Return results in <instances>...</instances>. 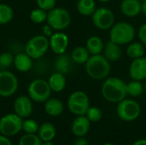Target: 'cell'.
<instances>
[{
    "instance_id": "19",
    "label": "cell",
    "mask_w": 146,
    "mask_h": 145,
    "mask_svg": "<svg viewBox=\"0 0 146 145\" xmlns=\"http://www.w3.org/2000/svg\"><path fill=\"white\" fill-rule=\"evenodd\" d=\"M48 83L52 91L61 92L66 87L67 79H66L65 74L56 71L50 76L48 79Z\"/></svg>"
},
{
    "instance_id": "17",
    "label": "cell",
    "mask_w": 146,
    "mask_h": 145,
    "mask_svg": "<svg viewBox=\"0 0 146 145\" xmlns=\"http://www.w3.org/2000/svg\"><path fill=\"white\" fill-rule=\"evenodd\" d=\"M91 126V121L86 115H79L72 124V132L80 138L84 137L89 131Z\"/></svg>"
},
{
    "instance_id": "40",
    "label": "cell",
    "mask_w": 146,
    "mask_h": 145,
    "mask_svg": "<svg viewBox=\"0 0 146 145\" xmlns=\"http://www.w3.org/2000/svg\"><path fill=\"white\" fill-rule=\"evenodd\" d=\"M133 145H146V139H139L135 141Z\"/></svg>"
},
{
    "instance_id": "31",
    "label": "cell",
    "mask_w": 146,
    "mask_h": 145,
    "mask_svg": "<svg viewBox=\"0 0 146 145\" xmlns=\"http://www.w3.org/2000/svg\"><path fill=\"white\" fill-rule=\"evenodd\" d=\"M38 124L36 121L33 119H27L22 121V130L27 134H33L38 132Z\"/></svg>"
},
{
    "instance_id": "22",
    "label": "cell",
    "mask_w": 146,
    "mask_h": 145,
    "mask_svg": "<svg viewBox=\"0 0 146 145\" xmlns=\"http://www.w3.org/2000/svg\"><path fill=\"white\" fill-rule=\"evenodd\" d=\"M70 56L73 60V62L79 65H82L86 63V62L91 56V54L86 49V47L78 46L72 50Z\"/></svg>"
},
{
    "instance_id": "8",
    "label": "cell",
    "mask_w": 146,
    "mask_h": 145,
    "mask_svg": "<svg viewBox=\"0 0 146 145\" xmlns=\"http://www.w3.org/2000/svg\"><path fill=\"white\" fill-rule=\"evenodd\" d=\"M22 118L16 114H8L0 119V133L6 137L17 135L22 130Z\"/></svg>"
},
{
    "instance_id": "29",
    "label": "cell",
    "mask_w": 146,
    "mask_h": 145,
    "mask_svg": "<svg viewBox=\"0 0 146 145\" xmlns=\"http://www.w3.org/2000/svg\"><path fill=\"white\" fill-rule=\"evenodd\" d=\"M47 11L40 9V8H37L34 9L31 11L30 13V20L36 24H41L44 21H46L47 20Z\"/></svg>"
},
{
    "instance_id": "7",
    "label": "cell",
    "mask_w": 146,
    "mask_h": 145,
    "mask_svg": "<svg viewBox=\"0 0 146 145\" xmlns=\"http://www.w3.org/2000/svg\"><path fill=\"white\" fill-rule=\"evenodd\" d=\"M68 108L69 111L79 116L86 115L90 108L89 97L82 91H76L73 92L68 99Z\"/></svg>"
},
{
    "instance_id": "6",
    "label": "cell",
    "mask_w": 146,
    "mask_h": 145,
    "mask_svg": "<svg viewBox=\"0 0 146 145\" xmlns=\"http://www.w3.org/2000/svg\"><path fill=\"white\" fill-rule=\"evenodd\" d=\"M51 89L48 81L43 79H36L30 82L27 87L28 97L36 103H44L51 95Z\"/></svg>"
},
{
    "instance_id": "1",
    "label": "cell",
    "mask_w": 146,
    "mask_h": 145,
    "mask_svg": "<svg viewBox=\"0 0 146 145\" xmlns=\"http://www.w3.org/2000/svg\"><path fill=\"white\" fill-rule=\"evenodd\" d=\"M101 93L108 102L118 103L127 96V84L117 77L106 78L102 85Z\"/></svg>"
},
{
    "instance_id": "5",
    "label": "cell",
    "mask_w": 146,
    "mask_h": 145,
    "mask_svg": "<svg viewBox=\"0 0 146 145\" xmlns=\"http://www.w3.org/2000/svg\"><path fill=\"white\" fill-rule=\"evenodd\" d=\"M50 49L49 38L44 35H35L26 44L25 52L33 59H39L44 56Z\"/></svg>"
},
{
    "instance_id": "25",
    "label": "cell",
    "mask_w": 146,
    "mask_h": 145,
    "mask_svg": "<svg viewBox=\"0 0 146 145\" xmlns=\"http://www.w3.org/2000/svg\"><path fill=\"white\" fill-rule=\"evenodd\" d=\"M38 135L43 142L51 141L56 136V128L53 124L44 122L38 127Z\"/></svg>"
},
{
    "instance_id": "35",
    "label": "cell",
    "mask_w": 146,
    "mask_h": 145,
    "mask_svg": "<svg viewBox=\"0 0 146 145\" xmlns=\"http://www.w3.org/2000/svg\"><path fill=\"white\" fill-rule=\"evenodd\" d=\"M138 36H139V38L140 40V42L146 46V23L143 24L139 29V32H138Z\"/></svg>"
},
{
    "instance_id": "10",
    "label": "cell",
    "mask_w": 146,
    "mask_h": 145,
    "mask_svg": "<svg viewBox=\"0 0 146 145\" xmlns=\"http://www.w3.org/2000/svg\"><path fill=\"white\" fill-rule=\"evenodd\" d=\"M93 25L99 30H108L115 24V16L114 12L109 8L101 7L97 9L92 15Z\"/></svg>"
},
{
    "instance_id": "34",
    "label": "cell",
    "mask_w": 146,
    "mask_h": 145,
    "mask_svg": "<svg viewBox=\"0 0 146 145\" xmlns=\"http://www.w3.org/2000/svg\"><path fill=\"white\" fill-rule=\"evenodd\" d=\"M36 3L38 8L48 12L56 7V0H36Z\"/></svg>"
},
{
    "instance_id": "33",
    "label": "cell",
    "mask_w": 146,
    "mask_h": 145,
    "mask_svg": "<svg viewBox=\"0 0 146 145\" xmlns=\"http://www.w3.org/2000/svg\"><path fill=\"white\" fill-rule=\"evenodd\" d=\"M102 111L97 107H90L86 116L91 122H98L102 119Z\"/></svg>"
},
{
    "instance_id": "16",
    "label": "cell",
    "mask_w": 146,
    "mask_h": 145,
    "mask_svg": "<svg viewBox=\"0 0 146 145\" xmlns=\"http://www.w3.org/2000/svg\"><path fill=\"white\" fill-rule=\"evenodd\" d=\"M13 65L17 71L21 73H27L33 68V58L26 52L18 53L14 57Z\"/></svg>"
},
{
    "instance_id": "45",
    "label": "cell",
    "mask_w": 146,
    "mask_h": 145,
    "mask_svg": "<svg viewBox=\"0 0 146 145\" xmlns=\"http://www.w3.org/2000/svg\"><path fill=\"white\" fill-rule=\"evenodd\" d=\"M140 2H143V1H146V0H139Z\"/></svg>"
},
{
    "instance_id": "23",
    "label": "cell",
    "mask_w": 146,
    "mask_h": 145,
    "mask_svg": "<svg viewBox=\"0 0 146 145\" xmlns=\"http://www.w3.org/2000/svg\"><path fill=\"white\" fill-rule=\"evenodd\" d=\"M86 47L92 55H98L101 54L104 48V40L98 36H92L90 37L86 44Z\"/></svg>"
},
{
    "instance_id": "41",
    "label": "cell",
    "mask_w": 146,
    "mask_h": 145,
    "mask_svg": "<svg viewBox=\"0 0 146 145\" xmlns=\"http://www.w3.org/2000/svg\"><path fill=\"white\" fill-rule=\"evenodd\" d=\"M42 145H55L51 141H45V142H43Z\"/></svg>"
},
{
    "instance_id": "2",
    "label": "cell",
    "mask_w": 146,
    "mask_h": 145,
    "mask_svg": "<svg viewBox=\"0 0 146 145\" xmlns=\"http://www.w3.org/2000/svg\"><path fill=\"white\" fill-rule=\"evenodd\" d=\"M86 72L88 76L96 80L105 79L110 73L111 66L104 55H92L86 63Z\"/></svg>"
},
{
    "instance_id": "32",
    "label": "cell",
    "mask_w": 146,
    "mask_h": 145,
    "mask_svg": "<svg viewBox=\"0 0 146 145\" xmlns=\"http://www.w3.org/2000/svg\"><path fill=\"white\" fill-rule=\"evenodd\" d=\"M14 56L10 52H3L0 54V67L2 69H6L13 65Z\"/></svg>"
},
{
    "instance_id": "44",
    "label": "cell",
    "mask_w": 146,
    "mask_h": 145,
    "mask_svg": "<svg viewBox=\"0 0 146 145\" xmlns=\"http://www.w3.org/2000/svg\"><path fill=\"white\" fill-rule=\"evenodd\" d=\"M104 145H114V144H110V143H108V144H104Z\"/></svg>"
},
{
    "instance_id": "20",
    "label": "cell",
    "mask_w": 146,
    "mask_h": 145,
    "mask_svg": "<svg viewBox=\"0 0 146 145\" xmlns=\"http://www.w3.org/2000/svg\"><path fill=\"white\" fill-rule=\"evenodd\" d=\"M64 107L62 102L58 98H49L44 102V111L50 116L56 117L63 112Z\"/></svg>"
},
{
    "instance_id": "11",
    "label": "cell",
    "mask_w": 146,
    "mask_h": 145,
    "mask_svg": "<svg viewBox=\"0 0 146 145\" xmlns=\"http://www.w3.org/2000/svg\"><path fill=\"white\" fill-rule=\"evenodd\" d=\"M19 81L17 77L11 72L2 70L0 72V97H9L18 90Z\"/></svg>"
},
{
    "instance_id": "18",
    "label": "cell",
    "mask_w": 146,
    "mask_h": 145,
    "mask_svg": "<svg viewBox=\"0 0 146 145\" xmlns=\"http://www.w3.org/2000/svg\"><path fill=\"white\" fill-rule=\"evenodd\" d=\"M103 51H104V56L110 62H117L119 59H121L122 56V50L121 45L112 42L111 40H109L104 44V48Z\"/></svg>"
},
{
    "instance_id": "3",
    "label": "cell",
    "mask_w": 146,
    "mask_h": 145,
    "mask_svg": "<svg viewBox=\"0 0 146 145\" xmlns=\"http://www.w3.org/2000/svg\"><path fill=\"white\" fill-rule=\"evenodd\" d=\"M136 35L134 26L126 21L115 23L110 31V40L119 44H129L133 42Z\"/></svg>"
},
{
    "instance_id": "36",
    "label": "cell",
    "mask_w": 146,
    "mask_h": 145,
    "mask_svg": "<svg viewBox=\"0 0 146 145\" xmlns=\"http://www.w3.org/2000/svg\"><path fill=\"white\" fill-rule=\"evenodd\" d=\"M54 29L49 25V24H46L43 26V29H42V32H43V35H44L45 37L47 38H50L54 32H53Z\"/></svg>"
},
{
    "instance_id": "30",
    "label": "cell",
    "mask_w": 146,
    "mask_h": 145,
    "mask_svg": "<svg viewBox=\"0 0 146 145\" xmlns=\"http://www.w3.org/2000/svg\"><path fill=\"white\" fill-rule=\"evenodd\" d=\"M43 141L40 139L38 135L33 134H25L23 135L18 143V145H42Z\"/></svg>"
},
{
    "instance_id": "26",
    "label": "cell",
    "mask_w": 146,
    "mask_h": 145,
    "mask_svg": "<svg viewBox=\"0 0 146 145\" xmlns=\"http://www.w3.org/2000/svg\"><path fill=\"white\" fill-rule=\"evenodd\" d=\"M127 56L132 59H137L145 56V48L141 42H132L127 48Z\"/></svg>"
},
{
    "instance_id": "24",
    "label": "cell",
    "mask_w": 146,
    "mask_h": 145,
    "mask_svg": "<svg viewBox=\"0 0 146 145\" xmlns=\"http://www.w3.org/2000/svg\"><path fill=\"white\" fill-rule=\"evenodd\" d=\"M76 9L83 16H90L97 9L95 0H77Z\"/></svg>"
},
{
    "instance_id": "27",
    "label": "cell",
    "mask_w": 146,
    "mask_h": 145,
    "mask_svg": "<svg viewBox=\"0 0 146 145\" xmlns=\"http://www.w3.org/2000/svg\"><path fill=\"white\" fill-rule=\"evenodd\" d=\"M145 91V86L141 81L133 79L128 84H127V95L133 97H138L141 96Z\"/></svg>"
},
{
    "instance_id": "21",
    "label": "cell",
    "mask_w": 146,
    "mask_h": 145,
    "mask_svg": "<svg viewBox=\"0 0 146 145\" xmlns=\"http://www.w3.org/2000/svg\"><path fill=\"white\" fill-rule=\"evenodd\" d=\"M72 58L70 56L64 54L58 55L57 58L55 61V68L56 72L62 73L63 74H67L71 71L72 68Z\"/></svg>"
},
{
    "instance_id": "9",
    "label": "cell",
    "mask_w": 146,
    "mask_h": 145,
    "mask_svg": "<svg viewBox=\"0 0 146 145\" xmlns=\"http://www.w3.org/2000/svg\"><path fill=\"white\" fill-rule=\"evenodd\" d=\"M140 111V106L136 101L127 98L119 102L116 108L119 118L127 122L135 121L139 116Z\"/></svg>"
},
{
    "instance_id": "39",
    "label": "cell",
    "mask_w": 146,
    "mask_h": 145,
    "mask_svg": "<svg viewBox=\"0 0 146 145\" xmlns=\"http://www.w3.org/2000/svg\"><path fill=\"white\" fill-rule=\"evenodd\" d=\"M141 13L146 16V1L141 2Z\"/></svg>"
},
{
    "instance_id": "37",
    "label": "cell",
    "mask_w": 146,
    "mask_h": 145,
    "mask_svg": "<svg viewBox=\"0 0 146 145\" xmlns=\"http://www.w3.org/2000/svg\"><path fill=\"white\" fill-rule=\"evenodd\" d=\"M0 145H12V143L8 138V137L1 134L0 135Z\"/></svg>"
},
{
    "instance_id": "38",
    "label": "cell",
    "mask_w": 146,
    "mask_h": 145,
    "mask_svg": "<svg viewBox=\"0 0 146 145\" xmlns=\"http://www.w3.org/2000/svg\"><path fill=\"white\" fill-rule=\"evenodd\" d=\"M74 145H88V143H87L86 139L83 138V137H80V138L75 140Z\"/></svg>"
},
{
    "instance_id": "15",
    "label": "cell",
    "mask_w": 146,
    "mask_h": 145,
    "mask_svg": "<svg viewBox=\"0 0 146 145\" xmlns=\"http://www.w3.org/2000/svg\"><path fill=\"white\" fill-rule=\"evenodd\" d=\"M121 11L127 17H136L141 13V2L139 0H122Z\"/></svg>"
},
{
    "instance_id": "42",
    "label": "cell",
    "mask_w": 146,
    "mask_h": 145,
    "mask_svg": "<svg viewBox=\"0 0 146 145\" xmlns=\"http://www.w3.org/2000/svg\"><path fill=\"white\" fill-rule=\"evenodd\" d=\"M98 1L102 2V3H108V2H110V1H111V0H98Z\"/></svg>"
},
{
    "instance_id": "46",
    "label": "cell",
    "mask_w": 146,
    "mask_h": 145,
    "mask_svg": "<svg viewBox=\"0 0 146 145\" xmlns=\"http://www.w3.org/2000/svg\"><path fill=\"white\" fill-rule=\"evenodd\" d=\"M1 71H2V68L0 67V72H1Z\"/></svg>"
},
{
    "instance_id": "4",
    "label": "cell",
    "mask_w": 146,
    "mask_h": 145,
    "mask_svg": "<svg viewBox=\"0 0 146 145\" xmlns=\"http://www.w3.org/2000/svg\"><path fill=\"white\" fill-rule=\"evenodd\" d=\"M46 22L55 31H62L69 26L71 23V15L66 9L55 7L48 11Z\"/></svg>"
},
{
    "instance_id": "12",
    "label": "cell",
    "mask_w": 146,
    "mask_h": 145,
    "mask_svg": "<svg viewBox=\"0 0 146 145\" xmlns=\"http://www.w3.org/2000/svg\"><path fill=\"white\" fill-rule=\"evenodd\" d=\"M50 48L56 55L64 54L68 47L69 39L66 33L62 31H57L54 32L50 38Z\"/></svg>"
},
{
    "instance_id": "13",
    "label": "cell",
    "mask_w": 146,
    "mask_h": 145,
    "mask_svg": "<svg viewBox=\"0 0 146 145\" xmlns=\"http://www.w3.org/2000/svg\"><path fill=\"white\" fill-rule=\"evenodd\" d=\"M13 107L15 114H16L21 118L29 117L33 111V100L29 97L23 95L15 98Z\"/></svg>"
},
{
    "instance_id": "28",
    "label": "cell",
    "mask_w": 146,
    "mask_h": 145,
    "mask_svg": "<svg viewBox=\"0 0 146 145\" xmlns=\"http://www.w3.org/2000/svg\"><path fill=\"white\" fill-rule=\"evenodd\" d=\"M13 18V9L6 3H0V25H6L9 23Z\"/></svg>"
},
{
    "instance_id": "43",
    "label": "cell",
    "mask_w": 146,
    "mask_h": 145,
    "mask_svg": "<svg viewBox=\"0 0 146 145\" xmlns=\"http://www.w3.org/2000/svg\"><path fill=\"white\" fill-rule=\"evenodd\" d=\"M144 86H145V92L146 93V83L145 84V85H144Z\"/></svg>"
},
{
    "instance_id": "14",
    "label": "cell",
    "mask_w": 146,
    "mask_h": 145,
    "mask_svg": "<svg viewBox=\"0 0 146 145\" xmlns=\"http://www.w3.org/2000/svg\"><path fill=\"white\" fill-rule=\"evenodd\" d=\"M129 76L132 79L142 81L146 79V57L142 56L133 59L128 69Z\"/></svg>"
}]
</instances>
